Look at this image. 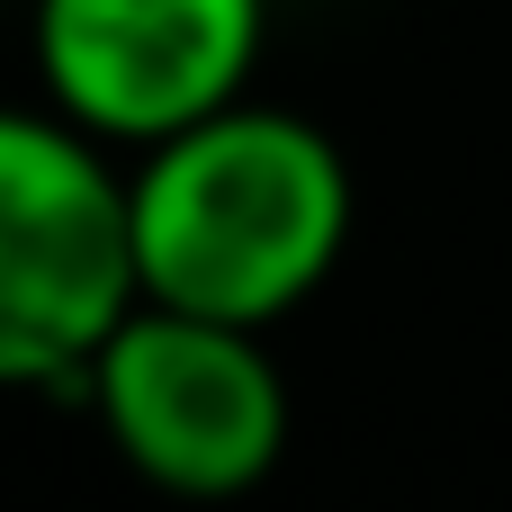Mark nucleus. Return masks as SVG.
<instances>
[{"label":"nucleus","instance_id":"nucleus-2","mask_svg":"<svg viewBox=\"0 0 512 512\" xmlns=\"http://www.w3.org/2000/svg\"><path fill=\"white\" fill-rule=\"evenodd\" d=\"M144 297L126 153L72 126L54 99H0V387H81L90 351Z\"/></svg>","mask_w":512,"mask_h":512},{"label":"nucleus","instance_id":"nucleus-4","mask_svg":"<svg viewBox=\"0 0 512 512\" xmlns=\"http://www.w3.org/2000/svg\"><path fill=\"white\" fill-rule=\"evenodd\" d=\"M270 0H27L45 99L117 153H144L252 90Z\"/></svg>","mask_w":512,"mask_h":512},{"label":"nucleus","instance_id":"nucleus-3","mask_svg":"<svg viewBox=\"0 0 512 512\" xmlns=\"http://www.w3.org/2000/svg\"><path fill=\"white\" fill-rule=\"evenodd\" d=\"M72 396L99 414L108 450L144 486L189 495V504L252 495L288 459V378L261 324L135 297L117 333L90 351Z\"/></svg>","mask_w":512,"mask_h":512},{"label":"nucleus","instance_id":"nucleus-1","mask_svg":"<svg viewBox=\"0 0 512 512\" xmlns=\"http://www.w3.org/2000/svg\"><path fill=\"white\" fill-rule=\"evenodd\" d=\"M126 216L144 297L270 333L342 270L360 189L315 117L243 90L216 117L126 153Z\"/></svg>","mask_w":512,"mask_h":512}]
</instances>
